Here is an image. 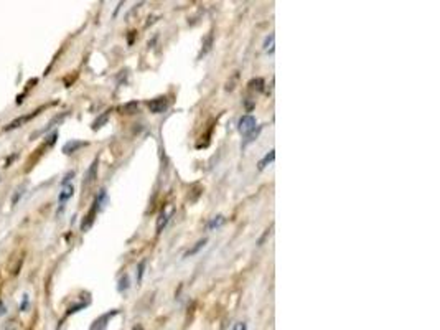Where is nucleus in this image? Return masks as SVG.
Returning a JSON list of instances; mask_svg holds the SVG:
<instances>
[{
  "label": "nucleus",
  "instance_id": "f257e3e1",
  "mask_svg": "<svg viewBox=\"0 0 440 330\" xmlns=\"http://www.w3.org/2000/svg\"><path fill=\"white\" fill-rule=\"evenodd\" d=\"M256 126H257L256 117L251 116V114H246V116H243L241 119H239V126H237V129H239L241 134L249 136L251 132L256 130Z\"/></svg>",
  "mask_w": 440,
  "mask_h": 330
},
{
  "label": "nucleus",
  "instance_id": "f03ea898",
  "mask_svg": "<svg viewBox=\"0 0 440 330\" xmlns=\"http://www.w3.org/2000/svg\"><path fill=\"white\" fill-rule=\"evenodd\" d=\"M148 109H150V113L153 114L165 113L168 109V99L165 96H162V98H155L152 101H148Z\"/></svg>",
  "mask_w": 440,
  "mask_h": 330
},
{
  "label": "nucleus",
  "instance_id": "7ed1b4c3",
  "mask_svg": "<svg viewBox=\"0 0 440 330\" xmlns=\"http://www.w3.org/2000/svg\"><path fill=\"white\" fill-rule=\"evenodd\" d=\"M40 111H35V113H32V114H28V116H20V117H17V119H13L12 122H9L5 126V129L4 130H12V129H18V127H21L24 126V124H27L28 121H32L33 117L38 114Z\"/></svg>",
  "mask_w": 440,
  "mask_h": 330
},
{
  "label": "nucleus",
  "instance_id": "20e7f679",
  "mask_svg": "<svg viewBox=\"0 0 440 330\" xmlns=\"http://www.w3.org/2000/svg\"><path fill=\"white\" fill-rule=\"evenodd\" d=\"M73 193H74L73 185H70V183H68V185H63L61 193H59V205H61V208L64 207V203L73 196Z\"/></svg>",
  "mask_w": 440,
  "mask_h": 330
},
{
  "label": "nucleus",
  "instance_id": "39448f33",
  "mask_svg": "<svg viewBox=\"0 0 440 330\" xmlns=\"http://www.w3.org/2000/svg\"><path fill=\"white\" fill-rule=\"evenodd\" d=\"M98 210H99L98 203L94 202V207H93V208H91V211H89V213L86 215V219L83 222V231H86V230L91 228V225L94 223V216H96V213H98Z\"/></svg>",
  "mask_w": 440,
  "mask_h": 330
},
{
  "label": "nucleus",
  "instance_id": "423d86ee",
  "mask_svg": "<svg viewBox=\"0 0 440 330\" xmlns=\"http://www.w3.org/2000/svg\"><path fill=\"white\" fill-rule=\"evenodd\" d=\"M86 145V142H79V141H70V142H66L64 144V147H63V152L64 153H73V152H76L78 149H81V147H84Z\"/></svg>",
  "mask_w": 440,
  "mask_h": 330
},
{
  "label": "nucleus",
  "instance_id": "0eeeda50",
  "mask_svg": "<svg viewBox=\"0 0 440 330\" xmlns=\"http://www.w3.org/2000/svg\"><path fill=\"white\" fill-rule=\"evenodd\" d=\"M274 159H275V150H271L269 153H266L264 159L259 162V170H264V168H266L267 165L274 162Z\"/></svg>",
  "mask_w": 440,
  "mask_h": 330
},
{
  "label": "nucleus",
  "instance_id": "6e6552de",
  "mask_svg": "<svg viewBox=\"0 0 440 330\" xmlns=\"http://www.w3.org/2000/svg\"><path fill=\"white\" fill-rule=\"evenodd\" d=\"M96 170H98V160H94L93 165L89 167V170H87V173H86L84 185H89V183H91V182L94 180V177H96Z\"/></svg>",
  "mask_w": 440,
  "mask_h": 330
},
{
  "label": "nucleus",
  "instance_id": "1a4fd4ad",
  "mask_svg": "<svg viewBox=\"0 0 440 330\" xmlns=\"http://www.w3.org/2000/svg\"><path fill=\"white\" fill-rule=\"evenodd\" d=\"M114 314H116V311H114V312H111V314H107V315H102V317H101L99 320H96V322H94V325L91 327V330H101L104 325H106V324H104V322H107V319H109V317H113Z\"/></svg>",
  "mask_w": 440,
  "mask_h": 330
},
{
  "label": "nucleus",
  "instance_id": "9d476101",
  "mask_svg": "<svg viewBox=\"0 0 440 330\" xmlns=\"http://www.w3.org/2000/svg\"><path fill=\"white\" fill-rule=\"evenodd\" d=\"M225 223V216H221V215H218V216H214L213 219L210 223H208V228L210 230H214V228H219V226Z\"/></svg>",
  "mask_w": 440,
  "mask_h": 330
},
{
  "label": "nucleus",
  "instance_id": "9b49d317",
  "mask_svg": "<svg viewBox=\"0 0 440 330\" xmlns=\"http://www.w3.org/2000/svg\"><path fill=\"white\" fill-rule=\"evenodd\" d=\"M205 245H206V239H200V241H198V243H196L195 246H193V248H191V249H190V251H188V253H186L185 256H186V258H188V256H193V254H196V253H198V251H200V249H201V248H203Z\"/></svg>",
  "mask_w": 440,
  "mask_h": 330
},
{
  "label": "nucleus",
  "instance_id": "f8f14e48",
  "mask_svg": "<svg viewBox=\"0 0 440 330\" xmlns=\"http://www.w3.org/2000/svg\"><path fill=\"white\" fill-rule=\"evenodd\" d=\"M167 222H168V215H167V213H160V216H159V222H157V231L160 233L163 226L167 225Z\"/></svg>",
  "mask_w": 440,
  "mask_h": 330
},
{
  "label": "nucleus",
  "instance_id": "ddd939ff",
  "mask_svg": "<svg viewBox=\"0 0 440 330\" xmlns=\"http://www.w3.org/2000/svg\"><path fill=\"white\" fill-rule=\"evenodd\" d=\"M249 86H251V90H257V91H262V86H264V79H260V78H257V79H252V81L249 83Z\"/></svg>",
  "mask_w": 440,
  "mask_h": 330
},
{
  "label": "nucleus",
  "instance_id": "4468645a",
  "mask_svg": "<svg viewBox=\"0 0 440 330\" xmlns=\"http://www.w3.org/2000/svg\"><path fill=\"white\" fill-rule=\"evenodd\" d=\"M264 50L266 51H274V33H271L269 36H267L266 38V43H264Z\"/></svg>",
  "mask_w": 440,
  "mask_h": 330
},
{
  "label": "nucleus",
  "instance_id": "2eb2a0df",
  "mask_svg": "<svg viewBox=\"0 0 440 330\" xmlns=\"http://www.w3.org/2000/svg\"><path fill=\"white\" fill-rule=\"evenodd\" d=\"M107 116H109V113L102 114V116L99 117V119H98V121H96V122L93 124V127H94V129H99V127H102V124L107 121Z\"/></svg>",
  "mask_w": 440,
  "mask_h": 330
},
{
  "label": "nucleus",
  "instance_id": "dca6fc26",
  "mask_svg": "<svg viewBox=\"0 0 440 330\" xmlns=\"http://www.w3.org/2000/svg\"><path fill=\"white\" fill-rule=\"evenodd\" d=\"M28 305H30V299H28V296L25 294V296H24V302H21V307H20V309L25 312V311L28 309Z\"/></svg>",
  "mask_w": 440,
  "mask_h": 330
},
{
  "label": "nucleus",
  "instance_id": "f3484780",
  "mask_svg": "<svg viewBox=\"0 0 440 330\" xmlns=\"http://www.w3.org/2000/svg\"><path fill=\"white\" fill-rule=\"evenodd\" d=\"M233 330H248V325H246L244 322H237V324L233 327Z\"/></svg>",
  "mask_w": 440,
  "mask_h": 330
},
{
  "label": "nucleus",
  "instance_id": "a211bd4d",
  "mask_svg": "<svg viewBox=\"0 0 440 330\" xmlns=\"http://www.w3.org/2000/svg\"><path fill=\"white\" fill-rule=\"evenodd\" d=\"M144 266H145V261H142L139 264V281L142 279V276H144Z\"/></svg>",
  "mask_w": 440,
  "mask_h": 330
},
{
  "label": "nucleus",
  "instance_id": "6ab92c4d",
  "mask_svg": "<svg viewBox=\"0 0 440 330\" xmlns=\"http://www.w3.org/2000/svg\"><path fill=\"white\" fill-rule=\"evenodd\" d=\"M2 314H5V305L0 302V315H2Z\"/></svg>",
  "mask_w": 440,
  "mask_h": 330
},
{
  "label": "nucleus",
  "instance_id": "aec40b11",
  "mask_svg": "<svg viewBox=\"0 0 440 330\" xmlns=\"http://www.w3.org/2000/svg\"><path fill=\"white\" fill-rule=\"evenodd\" d=\"M0 180H2V177H0Z\"/></svg>",
  "mask_w": 440,
  "mask_h": 330
}]
</instances>
